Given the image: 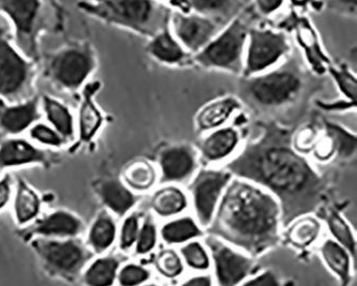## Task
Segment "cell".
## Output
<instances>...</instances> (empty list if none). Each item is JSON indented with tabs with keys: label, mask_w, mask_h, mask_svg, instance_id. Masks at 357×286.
I'll use <instances>...</instances> for the list:
<instances>
[{
	"label": "cell",
	"mask_w": 357,
	"mask_h": 286,
	"mask_svg": "<svg viewBox=\"0 0 357 286\" xmlns=\"http://www.w3.org/2000/svg\"><path fill=\"white\" fill-rule=\"evenodd\" d=\"M149 286H155V285H149Z\"/></svg>",
	"instance_id": "7dc6e473"
},
{
	"label": "cell",
	"mask_w": 357,
	"mask_h": 286,
	"mask_svg": "<svg viewBox=\"0 0 357 286\" xmlns=\"http://www.w3.org/2000/svg\"><path fill=\"white\" fill-rule=\"evenodd\" d=\"M244 286H279L278 281L271 272H266L257 279L248 282Z\"/></svg>",
	"instance_id": "ee69618b"
},
{
	"label": "cell",
	"mask_w": 357,
	"mask_h": 286,
	"mask_svg": "<svg viewBox=\"0 0 357 286\" xmlns=\"http://www.w3.org/2000/svg\"><path fill=\"white\" fill-rule=\"evenodd\" d=\"M147 49L155 58L163 63H177L185 57L181 45L173 39L167 27L153 37Z\"/></svg>",
	"instance_id": "d4e9b609"
},
{
	"label": "cell",
	"mask_w": 357,
	"mask_h": 286,
	"mask_svg": "<svg viewBox=\"0 0 357 286\" xmlns=\"http://www.w3.org/2000/svg\"><path fill=\"white\" fill-rule=\"evenodd\" d=\"M327 132L339 156L349 158L354 154L356 149V138L348 131L337 125L327 124Z\"/></svg>",
	"instance_id": "d6a6232c"
},
{
	"label": "cell",
	"mask_w": 357,
	"mask_h": 286,
	"mask_svg": "<svg viewBox=\"0 0 357 286\" xmlns=\"http://www.w3.org/2000/svg\"><path fill=\"white\" fill-rule=\"evenodd\" d=\"M185 194L174 186L161 189L153 198V210L163 216L178 214L185 209Z\"/></svg>",
	"instance_id": "484cf974"
},
{
	"label": "cell",
	"mask_w": 357,
	"mask_h": 286,
	"mask_svg": "<svg viewBox=\"0 0 357 286\" xmlns=\"http://www.w3.org/2000/svg\"><path fill=\"white\" fill-rule=\"evenodd\" d=\"M11 192V177L7 174L0 180V210L5 208L9 202Z\"/></svg>",
	"instance_id": "7bdbcfd3"
},
{
	"label": "cell",
	"mask_w": 357,
	"mask_h": 286,
	"mask_svg": "<svg viewBox=\"0 0 357 286\" xmlns=\"http://www.w3.org/2000/svg\"><path fill=\"white\" fill-rule=\"evenodd\" d=\"M183 286H211V280L208 278H195Z\"/></svg>",
	"instance_id": "bcb514c9"
},
{
	"label": "cell",
	"mask_w": 357,
	"mask_h": 286,
	"mask_svg": "<svg viewBox=\"0 0 357 286\" xmlns=\"http://www.w3.org/2000/svg\"><path fill=\"white\" fill-rule=\"evenodd\" d=\"M239 107L235 99L227 98L217 101L204 107L197 115V124L199 131H207L218 128L225 124L234 111Z\"/></svg>",
	"instance_id": "603a6c76"
},
{
	"label": "cell",
	"mask_w": 357,
	"mask_h": 286,
	"mask_svg": "<svg viewBox=\"0 0 357 286\" xmlns=\"http://www.w3.org/2000/svg\"><path fill=\"white\" fill-rule=\"evenodd\" d=\"M282 3L281 1H274V0H259L257 1V6L265 15H268L271 12L278 9L280 6H282Z\"/></svg>",
	"instance_id": "f6af8a7d"
},
{
	"label": "cell",
	"mask_w": 357,
	"mask_h": 286,
	"mask_svg": "<svg viewBox=\"0 0 357 286\" xmlns=\"http://www.w3.org/2000/svg\"><path fill=\"white\" fill-rule=\"evenodd\" d=\"M49 162L47 152L22 138H9L0 144V170L31 164L47 166Z\"/></svg>",
	"instance_id": "5bb4252c"
},
{
	"label": "cell",
	"mask_w": 357,
	"mask_h": 286,
	"mask_svg": "<svg viewBox=\"0 0 357 286\" xmlns=\"http://www.w3.org/2000/svg\"><path fill=\"white\" fill-rule=\"evenodd\" d=\"M207 244L215 258L221 286H235L250 272L252 263L249 258L236 253L213 238H208Z\"/></svg>",
	"instance_id": "7c38bea8"
},
{
	"label": "cell",
	"mask_w": 357,
	"mask_h": 286,
	"mask_svg": "<svg viewBox=\"0 0 357 286\" xmlns=\"http://www.w3.org/2000/svg\"><path fill=\"white\" fill-rule=\"evenodd\" d=\"M199 235L197 224L190 218L176 220L162 228V237L169 244H178Z\"/></svg>",
	"instance_id": "4dcf8cb0"
},
{
	"label": "cell",
	"mask_w": 357,
	"mask_h": 286,
	"mask_svg": "<svg viewBox=\"0 0 357 286\" xmlns=\"http://www.w3.org/2000/svg\"><path fill=\"white\" fill-rule=\"evenodd\" d=\"M238 133L235 129L225 128L211 133L202 141L199 149L207 161H219L232 154L238 144Z\"/></svg>",
	"instance_id": "ffe728a7"
},
{
	"label": "cell",
	"mask_w": 357,
	"mask_h": 286,
	"mask_svg": "<svg viewBox=\"0 0 357 286\" xmlns=\"http://www.w3.org/2000/svg\"><path fill=\"white\" fill-rule=\"evenodd\" d=\"M41 207V200L37 192L24 180H17V192L14 198V214L17 222L28 223L35 219Z\"/></svg>",
	"instance_id": "7402d4cb"
},
{
	"label": "cell",
	"mask_w": 357,
	"mask_h": 286,
	"mask_svg": "<svg viewBox=\"0 0 357 286\" xmlns=\"http://www.w3.org/2000/svg\"><path fill=\"white\" fill-rule=\"evenodd\" d=\"M39 118V100L37 98L10 105L0 101V130L7 134H21L31 128Z\"/></svg>",
	"instance_id": "9a60e30c"
},
{
	"label": "cell",
	"mask_w": 357,
	"mask_h": 286,
	"mask_svg": "<svg viewBox=\"0 0 357 286\" xmlns=\"http://www.w3.org/2000/svg\"><path fill=\"white\" fill-rule=\"evenodd\" d=\"M289 49L288 40L283 33L252 29L245 74L249 77L271 67L288 53Z\"/></svg>",
	"instance_id": "30bf717a"
},
{
	"label": "cell",
	"mask_w": 357,
	"mask_h": 286,
	"mask_svg": "<svg viewBox=\"0 0 357 286\" xmlns=\"http://www.w3.org/2000/svg\"><path fill=\"white\" fill-rule=\"evenodd\" d=\"M126 180L128 184L137 190L149 189L155 182V170L149 162L139 161L133 163L126 170Z\"/></svg>",
	"instance_id": "1f68e13d"
},
{
	"label": "cell",
	"mask_w": 357,
	"mask_h": 286,
	"mask_svg": "<svg viewBox=\"0 0 357 286\" xmlns=\"http://www.w3.org/2000/svg\"><path fill=\"white\" fill-rule=\"evenodd\" d=\"M40 1L0 0V13L9 17L15 29L17 42L26 56L37 57V35L42 26Z\"/></svg>",
	"instance_id": "ba28073f"
},
{
	"label": "cell",
	"mask_w": 357,
	"mask_h": 286,
	"mask_svg": "<svg viewBox=\"0 0 357 286\" xmlns=\"http://www.w3.org/2000/svg\"><path fill=\"white\" fill-rule=\"evenodd\" d=\"M29 134L33 141L47 146L61 147L65 143V140L59 133L56 132L52 127L45 124L33 125L29 131Z\"/></svg>",
	"instance_id": "d590c367"
},
{
	"label": "cell",
	"mask_w": 357,
	"mask_h": 286,
	"mask_svg": "<svg viewBox=\"0 0 357 286\" xmlns=\"http://www.w3.org/2000/svg\"><path fill=\"white\" fill-rule=\"evenodd\" d=\"M79 8L89 15L107 23L123 26L142 35H155L167 29L169 11L153 1H97L79 3Z\"/></svg>",
	"instance_id": "3957f363"
},
{
	"label": "cell",
	"mask_w": 357,
	"mask_h": 286,
	"mask_svg": "<svg viewBox=\"0 0 357 286\" xmlns=\"http://www.w3.org/2000/svg\"><path fill=\"white\" fill-rule=\"evenodd\" d=\"M95 54L86 45H67L47 59L45 75L68 91L79 89L95 70Z\"/></svg>",
	"instance_id": "5b68a950"
},
{
	"label": "cell",
	"mask_w": 357,
	"mask_h": 286,
	"mask_svg": "<svg viewBox=\"0 0 357 286\" xmlns=\"http://www.w3.org/2000/svg\"><path fill=\"white\" fill-rule=\"evenodd\" d=\"M98 81L85 85L79 113V143H89L93 140L103 125V116L96 105L95 95L99 90Z\"/></svg>",
	"instance_id": "2e32d148"
},
{
	"label": "cell",
	"mask_w": 357,
	"mask_h": 286,
	"mask_svg": "<svg viewBox=\"0 0 357 286\" xmlns=\"http://www.w3.org/2000/svg\"><path fill=\"white\" fill-rule=\"evenodd\" d=\"M231 174L221 170H202L191 186L195 210L199 222L208 225L223 189L230 182Z\"/></svg>",
	"instance_id": "8fae6325"
},
{
	"label": "cell",
	"mask_w": 357,
	"mask_h": 286,
	"mask_svg": "<svg viewBox=\"0 0 357 286\" xmlns=\"http://www.w3.org/2000/svg\"><path fill=\"white\" fill-rule=\"evenodd\" d=\"M96 191L103 204L119 216H123L137 202L132 192L119 180H103L97 184Z\"/></svg>",
	"instance_id": "d6986e66"
},
{
	"label": "cell",
	"mask_w": 357,
	"mask_h": 286,
	"mask_svg": "<svg viewBox=\"0 0 357 286\" xmlns=\"http://www.w3.org/2000/svg\"><path fill=\"white\" fill-rule=\"evenodd\" d=\"M174 31L185 47L197 51L205 47L218 31L215 22L197 15H183L176 12L173 17Z\"/></svg>",
	"instance_id": "4fadbf2b"
},
{
	"label": "cell",
	"mask_w": 357,
	"mask_h": 286,
	"mask_svg": "<svg viewBox=\"0 0 357 286\" xmlns=\"http://www.w3.org/2000/svg\"><path fill=\"white\" fill-rule=\"evenodd\" d=\"M263 129L262 136L249 143L227 170L273 191L280 200L287 225L318 208L326 182L295 152L290 131L275 122Z\"/></svg>",
	"instance_id": "6da1fadb"
},
{
	"label": "cell",
	"mask_w": 357,
	"mask_h": 286,
	"mask_svg": "<svg viewBox=\"0 0 357 286\" xmlns=\"http://www.w3.org/2000/svg\"><path fill=\"white\" fill-rule=\"evenodd\" d=\"M331 72L334 75L335 79L338 83L341 91L355 102L356 100V79L347 70H335L331 69Z\"/></svg>",
	"instance_id": "f35d334b"
},
{
	"label": "cell",
	"mask_w": 357,
	"mask_h": 286,
	"mask_svg": "<svg viewBox=\"0 0 357 286\" xmlns=\"http://www.w3.org/2000/svg\"><path fill=\"white\" fill-rule=\"evenodd\" d=\"M33 63L10 43L0 29V97L8 101L23 98L33 81Z\"/></svg>",
	"instance_id": "52a82bcc"
},
{
	"label": "cell",
	"mask_w": 357,
	"mask_h": 286,
	"mask_svg": "<svg viewBox=\"0 0 357 286\" xmlns=\"http://www.w3.org/2000/svg\"><path fill=\"white\" fill-rule=\"evenodd\" d=\"M155 244V228L151 222H145L142 228L139 235V242H137V252L139 253H147L151 251Z\"/></svg>",
	"instance_id": "b9f144b4"
},
{
	"label": "cell",
	"mask_w": 357,
	"mask_h": 286,
	"mask_svg": "<svg viewBox=\"0 0 357 286\" xmlns=\"http://www.w3.org/2000/svg\"><path fill=\"white\" fill-rule=\"evenodd\" d=\"M149 279V272L135 265H128L121 270L119 281L123 286H135Z\"/></svg>",
	"instance_id": "ab89813d"
},
{
	"label": "cell",
	"mask_w": 357,
	"mask_h": 286,
	"mask_svg": "<svg viewBox=\"0 0 357 286\" xmlns=\"http://www.w3.org/2000/svg\"><path fill=\"white\" fill-rule=\"evenodd\" d=\"M185 5L193 8L195 11L202 15L230 17L235 15V12L244 7L246 3L235 0H193Z\"/></svg>",
	"instance_id": "83f0119b"
},
{
	"label": "cell",
	"mask_w": 357,
	"mask_h": 286,
	"mask_svg": "<svg viewBox=\"0 0 357 286\" xmlns=\"http://www.w3.org/2000/svg\"><path fill=\"white\" fill-rule=\"evenodd\" d=\"M116 235V226L107 214H100L89 230V241L93 250L102 252L111 247Z\"/></svg>",
	"instance_id": "4316f807"
},
{
	"label": "cell",
	"mask_w": 357,
	"mask_h": 286,
	"mask_svg": "<svg viewBox=\"0 0 357 286\" xmlns=\"http://www.w3.org/2000/svg\"><path fill=\"white\" fill-rule=\"evenodd\" d=\"M45 116L52 128L61 135L63 140L73 138L75 135V120L69 109L57 99L45 95L42 99Z\"/></svg>",
	"instance_id": "44dd1931"
},
{
	"label": "cell",
	"mask_w": 357,
	"mask_h": 286,
	"mask_svg": "<svg viewBox=\"0 0 357 286\" xmlns=\"http://www.w3.org/2000/svg\"><path fill=\"white\" fill-rule=\"evenodd\" d=\"M247 33L248 26L246 22L241 19H235L222 35L209 43L203 51L197 54L195 61L204 67L241 72Z\"/></svg>",
	"instance_id": "8992f818"
},
{
	"label": "cell",
	"mask_w": 357,
	"mask_h": 286,
	"mask_svg": "<svg viewBox=\"0 0 357 286\" xmlns=\"http://www.w3.org/2000/svg\"><path fill=\"white\" fill-rule=\"evenodd\" d=\"M81 230L79 218L65 210H57L38 221L31 228V233L47 237H73Z\"/></svg>",
	"instance_id": "ac0fdd59"
},
{
	"label": "cell",
	"mask_w": 357,
	"mask_h": 286,
	"mask_svg": "<svg viewBox=\"0 0 357 286\" xmlns=\"http://www.w3.org/2000/svg\"><path fill=\"white\" fill-rule=\"evenodd\" d=\"M183 254L189 265L197 269H204L208 266V257L206 252L197 242L185 246Z\"/></svg>",
	"instance_id": "74e56055"
},
{
	"label": "cell",
	"mask_w": 357,
	"mask_h": 286,
	"mask_svg": "<svg viewBox=\"0 0 357 286\" xmlns=\"http://www.w3.org/2000/svg\"><path fill=\"white\" fill-rule=\"evenodd\" d=\"M304 87V75L291 61L262 77L245 81L243 98L260 110H275L294 102Z\"/></svg>",
	"instance_id": "277c9868"
},
{
	"label": "cell",
	"mask_w": 357,
	"mask_h": 286,
	"mask_svg": "<svg viewBox=\"0 0 357 286\" xmlns=\"http://www.w3.org/2000/svg\"><path fill=\"white\" fill-rule=\"evenodd\" d=\"M157 266L163 275L169 278L175 277L183 271V265L178 255L173 251H165L160 254Z\"/></svg>",
	"instance_id": "8d00e7d4"
},
{
	"label": "cell",
	"mask_w": 357,
	"mask_h": 286,
	"mask_svg": "<svg viewBox=\"0 0 357 286\" xmlns=\"http://www.w3.org/2000/svg\"><path fill=\"white\" fill-rule=\"evenodd\" d=\"M322 254L327 265L341 278L344 285H347L349 282V258L344 248L328 240L323 246Z\"/></svg>",
	"instance_id": "f546056e"
},
{
	"label": "cell",
	"mask_w": 357,
	"mask_h": 286,
	"mask_svg": "<svg viewBox=\"0 0 357 286\" xmlns=\"http://www.w3.org/2000/svg\"><path fill=\"white\" fill-rule=\"evenodd\" d=\"M139 236V221L135 216H128L121 230V247L128 249L132 246L133 242Z\"/></svg>",
	"instance_id": "60d3db41"
},
{
	"label": "cell",
	"mask_w": 357,
	"mask_h": 286,
	"mask_svg": "<svg viewBox=\"0 0 357 286\" xmlns=\"http://www.w3.org/2000/svg\"><path fill=\"white\" fill-rule=\"evenodd\" d=\"M294 25L299 42L306 49L309 63H311V65L317 72H324L325 69L323 67V63H328V58H326L323 51H321L316 33L311 29V26L309 25V22L304 17H302V19L295 17Z\"/></svg>",
	"instance_id": "cb8c5ba5"
},
{
	"label": "cell",
	"mask_w": 357,
	"mask_h": 286,
	"mask_svg": "<svg viewBox=\"0 0 357 286\" xmlns=\"http://www.w3.org/2000/svg\"><path fill=\"white\" fill-rule=\"evenodd\" d=\"M326 221L330 225L332 233L334 234L335 237L344 244V247L352 253L354 257H356V249H355V240L351 233L350 228L347 225L346 222L341 219L337 212L330 210L326 212Z\"/></svg>",
	"instance_id": "836d02e7"
},
{
	"label": "cell",
	"mask_w": 357,
	"mask_h": 286,
	"mask_svg": "<svg viewBox=\"0 0 357 286\" xmlns=\"http://www.w3.org/2000/svg\"><path fill=\"white\" fill-rule=\"evenodd\" d=\"M320 232V224L313 219H304L290 230V240L298 247H306L316 239Z\"/></svg>",
	"instance_id": "e575fe53"
},
{
	"label": "cell",
	"mask_w": 357,
	"mask_h": 286,
	"mask_svg": "<svg viewBox=\"0 0 357 286\" xmlns=\"http://www.w3.org/2000/svg\"><path fill=\"white\" fill-rule=\"evenodd\" d=\"M279 206L273 196L241 180L227 186L213 234L249 253L260 254L278 240Z\"/></svg>",
	"instance_id": "7a4b0ae2"
},
{
	"label": "cell",
	"mask_w": 357,
	"mask_h": 286,
	"mask_svg": "<svg viewBox=\"0 0 357 286\" xmlns=\"http://www.w3.org/2000/svg\"><path fill=\"white\" fill-rule=\"evenodd\" d=\"M119 262L113 257L100 258L87 270L85 282L89 286H111L116 275Z\"/></svg>",
	"instance_id": "f1b7e54d"
},
{
	"label": "cell",
	"mask_w": 357,
	"mask_h": 286,
	"mask_svg": "<svg viewBox=\"0 0 357 286\" xmlns=\"http://www.w3.org/2000/svg\"><path fill=\"white\" fill-rule=\"evenodd\" d=\"M160 166L165 182H181L195 170V157L189 147H171L161 154Z\"/></svg>",
	"instance_id": "e0dca14e"
},
{
	"label": "cell",
	"mask_w": 357,
	"mask_h": 286,
	"mask_svg": "<svg viewBox=\"0 0 357 286\" xmlns=\"http://www.w3.org/2000/svg\"><path fill=\"white\" fill-rule=\"evenodd\" d=\"M33 247L54 272L66 277L77 275L86 261V251L75 240L38 239Z\"/></svg>",
	"instance_id": "9c48e42d"
}]
</instances>
